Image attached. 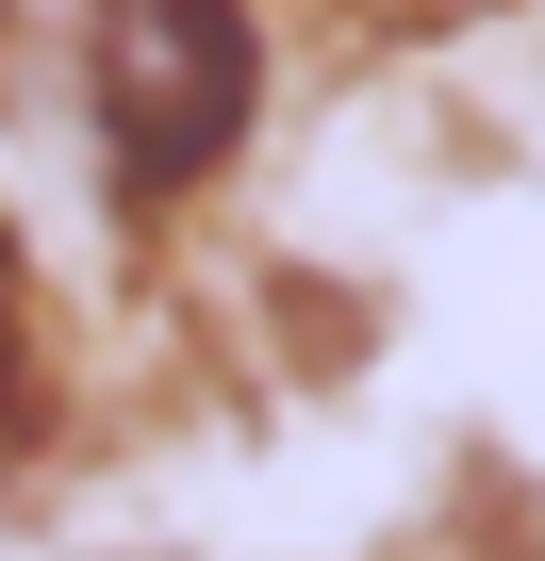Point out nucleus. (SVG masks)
<instances>
[{
	"instance_id": "nucleus-1",
	"label": "nucleus",
	"mask_w": 545,
	"mask_h": 561,
	"mask_svg": "<svg viewBox=\"0 0 545 561\" xmlns=\"http://www.w3.org/2000/svg\"><path fill=\"white\" fill-rule=\"evenodd\" d=\"M248 116V18L231 0H100V133H116V182L166 198L231 149Z\"/></svg>"
}]
</instances>
